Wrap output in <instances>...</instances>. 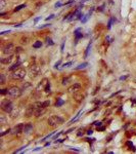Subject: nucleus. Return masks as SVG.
<instances>
[{
	"label": "nucleus",
	"instance_id": "1",
	"mask_svg": "<svg viewBox=\"0 0 136 154\" xmlns=\"http://www.w3.org/2000/svg\"><path fill=\"white\" fill-rule=\"evenodd\" d=\"M63 123H64V119L57 115H52L48 118V124L52 126V127H55V126L63 124Z\"/></svg>",
	"mask_w": 136,
	"mask_h": 154
},
{
	"label": "nucleus",
	"instance_id": "2",
	"mask_svg": "<svg viewBox=\"0 0 136 154\" xmlns=\"http://www.w3.org/2000/svg\"><path fill=\"white\" fill-rule=\"evenodd\" d=\"M26 70L23 69V68H17V70L13 71V73L11 74V77L15 80H21L25 78V76H26Z\"/></svg>",
	"mask_w": 136,
	"mask_h": 154
},
{
	"label": "nucleus",
	"instance_id": "3",
	"mask_svg": "<svg viewBox=\"0 0 136 154\" xmlns=\"http://www.w3.org/2000/svg\"><path fill=\"white\" fill-rule=\"evenodd\" d=\"M0 106H1V109L4 111L6 113H11L12 109H13V105H12V102L9 101V100H3L1 102V104H0Z\"/></svg>",
	"mask_w": 136,
	"mask_h": 154
},
{
	"label": "nucleus",
	"instance_id": "4",
	"mask_svg": "<svg viewBox=\"0 0 136 154\" xmlns=\"http://www.w3.org/2000/svg\"><path fill=\"white\" fill-rule=\"evenodd\" d=\"M7 95L11 98H18L21 95V89L17 86H11V87L8 88Z\"/></svg>",
	"mask_w": 136,
	"mask_h": 154
},
{
	"label": "nucleus",
	"instance_id": "5",
	"mask_svg": "<svg viewBox=\"0 0 136 154\" xmlns=\"http://www.w3.org/2000/svg\"><path fill=\"white\" fill-rule=\"evenodd\" d=\"M40 72H41V71H40V68H39V66H37V65H32V66L30 67L29 74H30V76L32 77V78H36V77H38Z\"/></svg>",
	"mask_w": 136,
	"mask_h": 154
},
{
	"label": "nucleus",
	"instance_id": "6",
	"mask_svg": "<svg viewBox=\"0 0 136 154\" xmlns=\"http://www.w3.org/2000/svg\"><path fill=\"white\" fill-rule=\"evenodd\" d=\"M14 49L15 48H14V46H13L12 43H7V44H5L2 47V52L4 54H11Z\"/></svg>",
	"mask_w": 136,
	"mask_h": 154
},
{
	"label": "nucleus",
	"instance_id": "7",
	"mask_svg": "<svg viewBox=\"0 0 136 154\" xmlns=\"http://www.w3.org/2000/svg\"><path fill=\"white\" fill-rule=\"evenodd\" d=\"M80 89H81V84L80 83H75V84L71 85L69 88H68V91L70 92V94H76V92L80 91Z\"/></svg>",
	"mask_w": 136,
	"mask_h": 154
},
{
	"label": "nucleus",
	"instance_id": "8",
	"mask_svg": "<svg viewBox=\"0 0 136 154\" xmlns=\"http://www.w3.org/2000/svg\"><path fill=\"white\" fill-rule=\"evenodd\" d=\"M24 125H25V124H23V123H18L17 125H15L14 127L11 129V134H13V135H18V134H21V132H23Z\"/></svg>",
	"mask_w": 136,
	"mask_h": 154
},
{
	"label": "nucleus",
	"instance_id": "9",
	"mask_svg": "<svg viewBox=\"0 0 136 154\" xmlns=\"http://www.w3.org/2000/svg\"><path fill=\"white\" fill-rule=\"evenodd\" d=\"M35 112H36V109L34 108L33 105H31V106L28 107L27 110H26V116L27 117H31V116L35 115Z\"/></svg>",
	"mask_w": 136,
	"mask_h": 154
},
{
	"label": "nucleus",
	"instance_id": "10",
	"mask_svg": "<svg viewBox=\"0 0 136 154\" xmlns=\"http://www.w3.org/2000/svg\"><path fill=\"white\" fill-rule=\"evenodd\" d=\"M12 60H13V55H12V54H7V57H6V58H2L1 60H0V62H1L2 64L8 65V64L11 63Z\"/></svg>",
	"mask_w": 136,
	"mask_h": 154
},
{
	"label": "nucleus",
	"instance_id": "11",
	"mask_svg": "<svg viewBox=\"0 0 136 154\" xmlns=\"http://www.w3.org/2000/svg\"><path fill=\"white\" fill-rule=\"evenodd\" d=\"M84 98H85V95L82 94V92H80V91H78V92H76V94H74V99L78 102V103H81V102L84 100Z\"/></svg>",
	"mask_w": 136,
	"mask_h": 154
},
{
	"label": "nucleus",
	"instance_id": "12",
	"mask_svg": "<svg viewBox=\"0 0 136 154\" xmlns=\"http://www.w3.org/2000/svg\"><path fill=\"white\" fill-rule=\"evenodd\" d=\"M33 131V124L32 123H27V124L24 125V129H23V132L24 134H30L31 131Z\"/></svg>",
	"mask_w": 136,
	"mask_h": 154
},
{
	"label": "nucleus",
	"instance_id": "13",
	"mask_svg": "<svg viewBox=\"0 0 136 154\" xmlns=\"http://www.w3.org/2000/svg\"><path fill=\"white\" fill-rule=\"evenodd\" d=\"M45 109H46V108H43V107H40V108H38V109L36 110V112H35V116H36V117L41 116L42 114L45 112Z\"/></svg>",
	"mask_w": 136,
	"mask_h": 154
},
{
	"label": "nucleus",
	"instance_id": "14",
	"mask_svg": "<svg viewBox=\"0 0 136 154\" xmlns=\"http://www.w3.org/2000/svg\"><path fill=\"white\" fill-rule=\"evenodd\" d=\"M74 34H75V37H76V41H78V39H80L82 37V33H80V28H78Z\"/></svg>",
	"mask_w": 136,
	"mask_h": 154
},
{
	"label": "nucleus",
	"instance_id": "15",
	"mask_svg": "<svg viewBox=\"0 0 136 154\" xmlns=\"http://www.w3.org/2000/svg\"><path fill=\"white\" fill-rule=\"evenodd\" d=\"M20 65H21L20 62H17V63L13 64V65H12V66H11L10 68H9V71H14V70H17V68H18V66H20Z\"/></svg>",
	"mask_w": 136,
	"mask_h": 154
},
{
	"label": "nucleus",
	"instance_id": "16",
	"mask_svg": "<svg viewBox=\"0 0 136 154\" xmlns=\"http://www.w3.org/2000/svg\"><path fill=\"white\" fill-rule=\"evenodd\" d=\"M92 10H93V9H91V10L89 11L87 14H86V15H84V18H82V23H86V21L88 20V18H89V17H90V15H91V12H92Z\"/></svg>",
	"mask_w": 136,
	"mask_h": 154
},
{
	"label": "nucleus",
	"instance_id": "17",
	"mask_svg": "<svg viewBox=\"0 0 136 154\" xmlns=\"http://www.w3.org/2000/svg\"><path fill=\"white\" fill-rule=\"evenodd\" d=\"M88 66V63H83V64H80L79 66L76 67V70H80V69H84V68H86Z\"/></svg>",
	"mask_w": 136,
	"mask_h": 154
},
{
	"label": "nucleus",
	"instance_id": "18",
	"mask_svg": "<svg viewBox=\"0 0 136 154\" xmlns=\"http://www.w3.org/2000/svg\"><path fill=\"white\" fill-rule=\"evenodd\" d=\"M64 101L61 100L60 98H58L57 101H56V103H55V106H56V107H60V106H61V105H64Z\"/></svg>",
	"mask_w": 136,
	"mask_h": 154
},
{
	"label": "nucleus",
	"instance_id": "19",
	"mask_svg": "<svg viewBox=\"0 0 136 154\" xmlns=\"http://www.w3.org/2000/svg\"><path fill=\"white\" fill-rule=\"evenodd\" d=\"M21 44H28L29 43V38L28 37H23L21 39Z\"/></svg>",
	"mask_w": 136,
	"mask_h": 154
},
{
	"label": "nucleus",
	"instance_id": "20",
	"mask_svg": "<svg viewBox=\"0 0 136 154\" xmlns=\"http://www.w3.org/2000/svg\"><path fill=\"white\" fill-rule=\"evenodd\" d=\"M41 45H42L41 41H36V42L33 44V47H34V48H39V47H41Z\"/></svg>",
	"mask_w": 136,
	"mask_h": 154
},
{
	"label": "nucleus",
	"instance_id": "21",
	"mask_svg": "<svg viewBox=\"0 0 136 154\" xmlns=\"http://www.w3.org/2000/svg\"><path fill=\"white\" fill-rule=\"evenodd\" d=\"M6 6V1L5 0H0V9H3Z\"/></svg>",
	"mask_w": 136,
	"mask_h": 154
},
{
	"label": "nucleus",
	"instance_id": "22",
	"mask_svg": "<svg viewBox=\"0 0 136 154\" xmlns=\"http://www.w3.org/2000/svg\"><path fill=\"white\" fill-rule=\"evenodd\" d=\"M44 91L46 92H50V83L49 82H47V84L44 86Z\"/></svg>",
	"mask_w": 136,
	"mask_h": 154
},
{
	"label": "nucleus",
	"instance_id": "23",
	"mask_svg": "<svg viewBox=\"0 0 136 154\" xmlns=\"http://www.w3.org/2000/svg\"><path fill=\"white\" fill-rule=\"evenodd\" d=\"M24 7H26V4H21V5H18L17 6V7L14 8V11H20L21 8H24Z\"/></svg>",
	"mask_w": 136,
	"mask_h": 154
},
{
	"label": "nucleus",
	"instance_id": "24",
	"mask_svg": "<svg viewBox=\"0 0 136 154\" xmlns=\"http://www.w3.org/2000/svg\"><path fill=\"white\" fill-rule=\"evenodd\" d=\"M69 81H70V77H64V78L63 79V85H66V84H68L69 83Z\"/></svg>",
	"mask_w": 136,
	"mask_h": 154
},
{
	"label": "nucleus",
	"instance_id": "25",
	"mask_svg": "<svg viewBox=\"0 0 136 154\" xmlns=\"http://www.w3.org/2000/svg\"><path fill=\"white\" fill-rule=\"evenodd\" d=\"M126 144H127V146H129V147H130V148H129V149H132L133 151H135V150H136V149H135V147L133 146V144H132L130 141H128V142H127V143H126Z\"/></svg>",
	"mask_w": 136,
	"mask_h": 154
},
{
	"label": "nucleus",
	"instance_id": "26",
	"mask_svg": "<svg viewBox=\"0 0 136 154\" xmlns=\"http://www.w3.org/2000/svg\"><path fill=\"white\" fill-rule=\"evenodd\" d=\"M49 105H50V102L49 101H45V102H42V107L43 108H47Z\"/></svg>",
	"mask_w": 136,
	"mask_h": 154
},
{
	"label": "nucleus",
	"instance_id": "27",
	"mask_svg": "<svg viewBox=\"0 0 136 154\" xmlns=\"http://www.w3.org/2000/svg\"><path fill=\"white\" fill-rule=\"evenodd\" d=\"M90 47H91V42L89 43L88 46H87V48H86V51H85V54H84V57H85V58H87V55H88V52H89V49H90Z\"/></svg>",
	"mask_w": 136,
	"mask_h": 154
},
{
	"label": "nucleus",
	"instance_id": "28",
	"mask_svg": "<svg viewBox=\"0 0 136 154\" xmlns=\"http://www.w3.org/2000/svg\"><path fill=\"white\" fill-rule=\"evenodd\" d=\"M0 83H1V84H4L5 83V78H4L3 74H0Z\"/></svg>",
	"mask_w": 136,
	"mask_h": 154
},
{
	"label": "nucleus",
	"instance_id": "29",
	"mask_svg": "<svg viewBox=\"0 0 136 154\" xmlns=\"http://www.w3.org/2000/svg\"><path fill=\"white\" fill-rule=\"evenodd\" d=\"M29 86H31V83H29V82H25L24 84H23V88L24 89H27Z\"/></svg>",
	"mask_w": 136,
	"mask_h": 154
},
{
	"label": "nucleus",
	"instance_id": "30",
	"mask_svg": "<svg viewBox=\"0 0 136 154\" xmlns=\"http://www.w3.org/2000/svg\"><path fill=\"white\" fill-rule=\"evenodd\" d=\"M46 41H47V44H49V45H53V41H52L50 38H47V39H46Z\"/></svg>",
	"mask_w": 136,
	"mask_h": 154
},
{
	"label": "nucleus",
	"instance_id": "31",
	"mask_svg": "<svg viewBox=\"0 0 136 154\" xmlns=\"http://www.w3.org/2000/svg\"><path fill=\"white\" fill-rule=\"evenodd\" d=\"M9 131H11V129H7V131H5L4 132H1V135H0V136H1V137H3V136H4V135H6V134H8V132Z\"/></svg>",
	"mask_w": 136,
	"mask_h": 154
},
{
	"label": "nucleus",
	"instance_id": "32",
	"mask_svg": "<svg viewBox=\"0 0 136 154\" xmlns=\"http://www.w3.org/2000/svg\"><path fill=\"white\" fill-rule=\"evenodd\" d=\"M77 136H78V137H81V136H83V129L82 128L79 129V132L77 134Z\"/></svg>",
	"mask_w": 136,
	"mask_h": 154
},
{
	"label": "nucleus",
	"instance_id": "33",
	"mask_svg": "<svg viewBox=\"0 0 136 154\" xmlns=\"http://www.w3.org/2000/svg\"><path fill=\"white\" fill-rule=\"evenodd\" d=\"M72 64H73L72 62H69V63H67V64H64V65H63V67H70Z\"/></svg>",
	"mask_w": 136,
	"mask_h": 154
},
{
	"label": "nucleus",
	"instance_id": "34",
	"mask_svg": "<svg viewBox=\"0 0 136 154\" xmlns=\"http://www.w3.org/2000/svg\"><path fill=\"white\" fill-rule=\"evenodd\" d=\"M112 22H113V18L112 20H110L109 24H107V29H110V27H112Z\"/></svg>",
	"mask_w": 136,
	"mask_h": 154
},
{
	"label": "nucleus",
	"instance_id": "35",
	"mask_svg": "<svg viewBox=\"0 0 136 154\" xmlns=\"http://www.w3.org/2000/svg\"><path fill=\"white\" fill-rule=\"evenodd\" d=\"M7 91H8V88H7V89H1V95L7 94Z\"/></svg>",
	"mask_w": 136,
	"mask_h": 154
},
{
	"label": "nucleus",
	"instance_id": "36",
	"mask_svg": "<svg viewBox=\"0 0 136 154\" xmlns=\"http://www.w3.org/2000/svg\"><path fill=\"white\" fill-rule=\"evenodd\" d=\"M54 18V14H51V15H49L48 18H46V21H49V20H51V18Z\"/></svg>",
	"mask_w": 136,
	"mask_h": 154
},
{
	"label": "nucleus",
	"instance_id": "37",
	"mask_svg": "<svg viewBox=\"0 0 136 154\" xmlns=\"http://www.w3.org/2000/svg\"><path fill=\"white\" fill-rule=\"evenodd\" d=\"M15 51H17V52H21V51H23V49H21V47H17V48H15Z\"/></svg>",
	"mask_w": 136,
	"mask_h": 154
},
{
	"label": "nucleus",
	"instance_id": "38",
	"mask_svg": "<svg viewBox=\"0 0 136 154\" xmlns=\"http://www.w3.org/2000/svg\"><path fill=\"white\" fill-rule=\"evenodd\" d=\"M60 63H61V62H60V61H58L57 63L54 65V67H55V68H58V66H60Z\"/></svg>",
	"mask_w": 136,
	"mask_h": 154
},
{
	"label": "nucleus",
	"instance_id": "39",
	"mask_svg": "<svg viewBox=\"0 0 136 154\" xmlns=\"http://www.w3.org/2000/svg\"><path fill=\"white\" fill-rule=\"evenodd\" d=\"M60 5H61V2H57V3H55V7H60Z\"/></svg>",
	"mask_w": 136,
	"mask_h": 154
},
{
	"label": "nucleus",
	"instance_id": "40",
	"mask_svg": "<svg viewBox=\"0 0 136 154\" xmlns=\"http://www.w3.org/2000/svg\"><path fill=\"white\" fill-rule=\"evenodd\" d=\"M10 32V30H8V31H3V32H1L0 34H1V35H3V34H6V33H9Z\"/></svg>",
	"mask_w": 136,
	"mask_h": 154
},
{
	"label": "nucleus",
	"instance_id": "41",
	"mask_svg": "<svg viewBox=\"0 0 136 154\" xmlns=\"http://www.w3.org/2000/svg\"><path fill=\"white\" fill-rule=\"evenodd\" d=\"M97 131H104V126H101V127H99V128L97 127Z\"/></svg>",
	"mask_w": 136,
	"mask_h": 154
},
{
	"label": "nucleus",
	"instance_id": "42",
	"mask_svg": "<svg viewBox=\"0 0 136 154\" xmlns=\"http://www.w3.org/2000/svg\"><path fill=\"white\" fill-rule=\"evenodd\" d=\"M92 132H93V131H92L91 129H89V131H87V134H88V135H91Z\"/></svg>",
	"mask_w": 136,
	"mask_h": 154
},
{
	"label": "nucleus",
	"instance_id": "43",
	"mask_svg": "<svg viewBox=\"0 0 136 154\" xmlns=\"http://www.w3.org/2000/svg\"><path fill=\"white\" fill-rule=\"evenodd\" d=\"M126 78H127V76H122L120 79H121V80H124V79H126Z\"/></svg>",
	"mask_w": 136,
	"mask_h": 154
},
{
	"label": "nucleus",
	"instance_id": "44",
	"mask_svg": "<svg viewBox=\"0 0 136 154\" xmlns=\"http://www.w3.org/2000/svg\"><path fill=\"white\" fill-rule=\"evenodd\" d=\"M94 124H95V125H98V126H99V125L101 124V122H95Z\"/></svg>",
	"mask_w": 136,
	"mask_h": 154
},
{
	"label": "nucleus",
	"instance_id": "45",
	"mask_svg": "<svg viewBox=\"0 0 136 154\" xmlns=\"http://www.w3.org/2000/svg\"><path fill=\"white\" fill-rule=\"evenodd\" d=\"M21 24H17V25H14V27H21Z\"/></svg>",
	"mask_w": 136,
	"mask_h": 154
},
{
	"label": "nucleus",
	"instance_id": "46",
	"mask_svg": "<svg viewBox=\"0 0 136 154\" xmlns=\"http://www.w3.org/2000/svg\"><path fill=\"white\" fill-rule=\"evenodd\" d=\"M64 43H63V44H61V50H64Z\"/></svg>",
	"mask_w": 136,
	"mask_h": 154
},
{
	"label": "nucleus",
	"instance_id": "47",
	"mask_svg": "<svg viewBox=\"0 0 136 154\" xmlns=\"http://www.w3.org/2000/svg\"><path fill=\"white\" fill-rule=\"evenodd\" d=\"M39 18H35V23H36V22H38V21H39Z\"/></svg>",
	"mask_w": 136,
	"mask_h": 154
}]
</instances>
